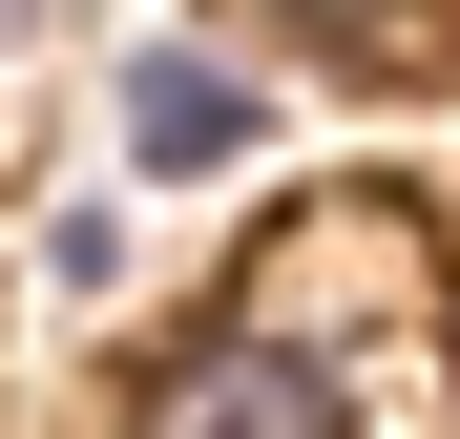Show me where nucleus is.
<instances>
[{"label":"nucleus","mask_w":460,"mask_h":439,"mask_svg":"<svg viewBox=\"0 0 460 439\" xmlns=\"http://www.w3.org/2000/svg\"><path fill=\"white\" fill-rule=\"evenodd\" d=\"M126 439H356V377L293 335H189L168 377L126 398Z\"/></svg>","instance_id":"1"},{"label":"nucleus","mask_w":460,"mask_h":439,"mask_svg":"<svg viewBox=\"0 0 460 439\" xmlns=\"http://www.w3.org/2000/svg\"><path fill=\"white\" fill-rule=\"evenodd\" d=\"M252 126H272V105L230 84L209 42H146V63H126V168H230Z\"/></svg>","instance_id":"2"},{"label":"nucleus","mask_w":460,"mask_h":439,"mask_svg":"<svg viewBox=\"0 0 460 439\" xmlns=\"http://www.w3.org/2000/svg\"><path fill=\"white\" fill-rule=\"evenodd\" d=\"M293 22H335V42H398V22H419V0H293Z\"/></svg>","instance_id":"3"},{"label":"nucleus","mask_w":460,"mask_h":439,"mask_svg":"<svg viewBox=\"0 0 460 439\" xmlns=\"http://www.w3.org/2000/svg\"><path fill=\"white\" fill-rule=\"evenodd\" d=\"M0 42H42V0H0Z\"/></svg>","instance_id":"4"}]
</instances>
